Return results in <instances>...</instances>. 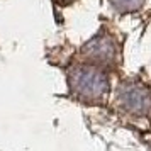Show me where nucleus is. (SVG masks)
<instances>
[{
    "label": "nucleus",
    "mask_w": 151,
    "mask_h": 151,
    "mask_svg": "<svg viewBox=\"0 0 151 151\" xmlns=\"http://www.w3.org/2000/svg\"><path fill=\"white\" fill-rule=\"evenodd\" d=\"M102 76L99 75L97 71H90V70H82L78 71L75 76V87L80 88V92H87V88L97 90L100 85H102Z\"/></svg>",
    "instance_id": "f257e3e1"
},
{
    "label": "nucleus",
    "mask_w": 151,
    "mask_h": 151,
    "mask_svg": "<svg viewBox=\"0 0 151 151\" xmlns=\"http://www.w3.org/2000/svg\"><path fill=\"white\" fill-rule=\"evenodd\" d=\"M87 49L90 53L88 56H93V58H105L112 55V44L107 39H95L87 46Z\"/></svg>",
    "instance_id": "f03ea898"
},
{
    "label": "nucleus",
    "mask_w": 151,
    "mask_h": 151,
    "mask_svg": "<svg viewBox=\"0 0 151 151\" xmlns=\"http://www.w3.org/2000/svg\"><path fill=\"white\" fill-rule=\"evenodd\" d=\"M110 2L121 10H134L141 5L143 0H110Z\"/></svg>",
    "instance_id": "7ed1b4c3"
}]
</instances>
